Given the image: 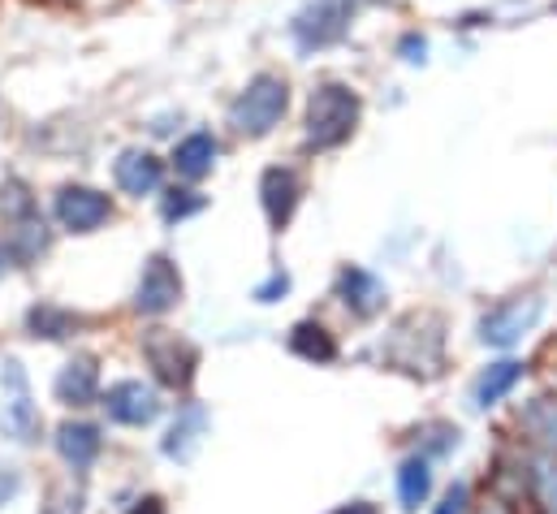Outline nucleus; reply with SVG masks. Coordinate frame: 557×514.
Segmentation results:
<instances>
[{
    "instance_id": "b1692460",
    "label": "nucleus",
    "mask_w": 557,
    "mask_h": 514,
    "mask_svg": "<svg viewBox=\"0 0 557 514\" xmlns=\"http://www.w3.org/2000/svg\"><path fill=\"white\" fill-rule=\"evenodd\" d=\"M398 52H403V61H411V65H423V52H428V39H423V35H416V30H411V35L403 39V48H398Z\"/></svg>"
},
{
    "instance_id": "f3484780",
    "label": "nucleus",
    "mask_w": 557,
    "mask_h": 514,
    "mask_svg": "<svg viewBox=\"0 0 557 514\" xmlns=\"http://www.w3.org/2000/svg\"><path fill=\"white\" fill-rule=\"evenodd\" d=\"M289 351H294L298 359H307V364H329V359L337 355L333 338H329L320 325H298V329L289 333Z\"/></svg>"
},
{
    "instance_id": "7ed1b4c3",
    "label": "nucleus",
    "mask_w": 557,
    "mask_h": 514,
    "mask_svg": "<svg viewBox=\"0 0 557 514\" xmlns=\"http://www.w3.org/2000/svg\"><path fill=\"white\" fill-rule=\"evenodd\" d=\"M355 13H359V0H302L285 26L289 44L302 57H315V52H324L350 35Z\"/></svg>"
},
{
    "instance_id": "6ab92c4d",
    "label": "nucleus",
    "mask_w": 557,
    "mask_h": 514,
    "mask_svg": "<svg viewBox=\"0 0 557 514\" xmlns=\"http://www.w3.org/2000/svg\"><path fill=\"white\" fill-rule=\"evenodd\" d=\"M428 489H432V472H428V463H423V458L403 463V472H398V498H403V506H407V511H419L423 498H428Z\"/></svg>"
},
{
    "instance_id": "f257e3e1",
    "label": "nucleus",
    "mask_w": 557,
    "mask_h": 514,
    "mask_svg": "<svg viewBox=\"0 0 557 514\" xmlns=\"http://www.w3.org/2000/svg\"><path fill=\"white\" fill-rule=\"evenodd\" d=\"M363 122V96L342 83V78H324L307 91V109H302V143L311 151H337L342 143L355 138V130Z\"/></svg>"
},
{
    "instance_id": "dca6fc26",
    "label": "nucleus",
    "mask_w": 557,
    "mask_h": 514,
    "mask_svg": "<svg viewBox=\"0 0 557 514\" xmlns=\"http://www.w3.org/2000/svg\"><path fill=\"white\" fill-rule=\"evenodd\" d=\"M519 381H523V364H515V359L493 364V368L475 381V406H493V402H502Z\"/></svg>"
},
{
    "instance_id": "9d476101",
    "label": "nucleus",
    "mask_w": 557,
    "mask_h": 514,
    "mask_svg": "<svg viewBox=\"0 0 557 514\" xmlns=\"http://www.w3.org/2000/svg\"><path fill=\"white\" fill-rule=\"evenodd\" d=\"M541 311H545L541 298H510V303L493 307V311L480 320V338H484L488 346H515V342L541 320Z\"/></svg>"
},
{
    "instance_id": "6e6552de",
    "label": "nucleus",
    "mask_w": 557,
    "mask_h": 514,
    "mask_svg": "<svg viewBox=\"0 0 557 514\" xmlns=\"http://www.w3.org/2000/svg\"><path fill=\"white\" fill-rule=\"evenodd\" d=\"M164 160L147 147H126L117 160H113V182L122 195L131 199H143V195H160L164 191Z\"/></svg>"
},
{
    "instance_id": "c85d7f7f",
    "label": "nucleus",
    "mask_w": 557,
    "mask_h": 514,
    "mask_svg": "<svg viewBox=\"0 0 557 514\" xmlns=\"http://www.w3.org/2000/svg\"><path fill=\"white\" fill-rule=\"evenodd\" d=\"M480 514H506V511H497V506H488V511H480Z\"/></svg>"
},
{
    "instance_id": "5701e85b",
    "label": "nucleus",
    "mask_w": 557,
    "mask_h": 514,
    "mask_svg": "<svg viewBox=\"0 0 557 514\" xmlns=\"http://www.w3.org/2000/svg\"><path fill=\"white\" fill-rule=\"evenodd\" d=\"M39 514H83V498L78 493H61V498H52Z\"/></svg>"
},
{
    "instance_id": "9b49d317",
    "label": "nucleus",
    "mask_w": 557,
    "mask_h": 514,
    "mask_svg": "<svg viewBox=\"0 0 557 514\" xmlns=\"http://www.w3.org/2000/svg\"><path fill=\"white\" fill-rule=\"evenodd\" d=\"M143 351H147V359L164 386H186L195 377V351L177 333H156V338H147Z\"/></svg>"
},
{
    "instance_id": "f03ea898",
    "label": "nucleus",
    "mask_w": 557,
    "mask_h": 514,
    "mask_svg": "<svg viewBox=\"0 0 557 514\" xmlns=\"http://www.w3.org/2000/svg\"><path fill=\"white\" fill-rule=\"evenodd\" d=\"M289 105H294L289 78L277 74V70H260V74H251V78L234 91V100H230V109H225V126L234 130L238 138H251V143H256V138H269V134L285 122Z\"/></svg>"
},
{
    "instance_id": "39448f33",
    "label": "nucleus",
    "mask_w": 557,
    "mask_h": 514,
    "mask_svg": "<svg viewBox=\"0 0 557 514\" xmlns=\"http://www.w3.org/2000/svg\"><path fill=\"white\" fill-rule=\"evenodd\" d=\"M0 386H4V432L13 441H30L35 428H39V415H35V402H30V386H26V372L17 359H4V372H0Z\"/></svg>"
},
{
    "instance_id": "423d86ee",
    "label": "nucleus",
    "mask_w": 557,
    "mask_h": 514,
    "mask_svg": "<svg viewBox=\"0 0 557 514\" xmlns=\"http://www.w3.org/2000/svg\"><path fill=\"white\" fill-rule=\"evenodd\" d=\"M260 204H264L269 225H273V230H285V225L294 221L298 204H302V178H298V169H289V164H269V169L260 173Z\"/></svg>"
},
{
    "instance_id": "20e7f679",
    "label": "nucleus",
    "mask_w": 557,
    "mask_h": 514,
    "mask_svg": "<svg viewBox=\"0 0 557 514\" xmlns=\"http://www.w3.org/2000/svg\"><path fill=\"white\" fill-rule=\"evenodd\" d=\"M52 217L61 230L70 234H96L100 225L113 221V199L96 186H83V182H65L57 195H52Z\"/></svg>"
},
{
    "instance_id": "aec40b11",
    "label": "nucleus",
    "mask_w": 557,
    "mask_h": 514,
    "mask_svg": "<svg viewBox=\"0 0 557 514\" xmlns=\"http://www.w3.org/2000/svg\"><path fill=\"white\" fill-rule=\"evenodd\" d=\"M199 428H203V411H199V406L182 411V419H177V424L169 428V437H164V454H169V458H186L190 445L199 441V437H195Z\"/></svg>"
},
{
    "instance_id": "a878e982",
    "label": "nucleus",
    "mask_w": 557,
    "mask_h": 514,
    "mask_svg": "<svg viewBox=\"0 0 557 514\" xmlns=\"http://www.w3.org/2000/svg\"><path fill=\"white\" fill-rule=\"evenodd\" d=\"M462 506H467V489L458 485V489H449V493H445V502L436 506V514H462Z\"/></svg>"
},
{
    "instance_id": "4468645a",
    "label": "nucleus",
    "mask_w": 557,
    "mask_h": 514,
    "mask_svg": "<svg viewBox=\"0 0 557 514\" xmlns=\"http://www.w3.org/2000/svg\"><path fill=\"white\" fill-rule=\"evenodd\" d=\"M57 450H61V458H65L74 472H83V467H91L96 454H100V428H91V424H65V428L57 432Z\"/></svg>"
},
{
    "instance_id": "412c9836",
    "label": "nucleus",
    "mask_w": 557,
    "mask_h": 514,
    "mask_svg": "<svg viewBox=\"0 0 557 514\" xmlns=\"http://www.w3.org/2000/svg\"><path fill=\"white\" fill-rule=\"evenodd\" d=\"M203 195L199 191H169V195H160V217L173 225V221H186V217H195V212H203Z\"/></svg>"
},
{
    "instance_id": "4be33fe9",
    "label": "nucleus",
    "mask_w": 557,
    "mask_h": 514,
    "mask_svg": "<svg viewBox=\"0 0 557 514\" xmlns=\"http://www.w3.org/2000/svg\"><path fill=\"white\" fill-rule=\"evenodd\" d=\"M30 329H35L39 338H65V333L74 329V316H65V311H57V307H35V311H30Z\"/></svg>"
},
{
    "instance_id": "2eb2a0df",
    "label": "nucleus",
    "mask_w": 557,
    "mask_h": 514,
    "mask_svg": "<svg viewBox=\"0 0 557 514\" xmlns=\"http://www.w3.org/2000/svg\"><path fill=\"white\" fill-rule=\"evenodd\" d=\"M96 386H100V372H96V359H74L65 364V372L57 377V397L65 406H87L96 397Z\"/></svg>"
},
{
    "instance_id": "cd10ccee",
    "label": "nucleus",
    "mask_w": 557,
    "mask_h": 514,
    "mask_svg": "<svg viewBox=\"0 0 557 514\" xmlns=\"http://www.w3.org/2000/svg\"><path fill=\"white\" fill-rule=\"evenodd\" d=\"M337 514H372V506H363V502H359V506H346V511H337Z\"/></svg>"
},
{
    "instance_id": "bb28decb",
    "label": "nucleus",
    "mask_w": 557,
    "mask_h": 514,
    "mask_svg": "<svg viewBox=\"0 0 557 514\" xmlns=\"http://www.w3.org/2000/svg\"><path fill=\"white\" fill-rule=\"evenodd\" d=\"M131 514H164V506H160L156 498H147V502H139V506H135Z\"/></svg>"
},
{
    "instance_id": "0eeeda50",
    "label": "nucleus",
    "mask_w": 557,
    "mask_h": 514,
    "mask_svg": "<svg viewBox=\"0 0 557 514\" xmlns=\"http://www.w3.org/2000/svg\"><path fill=\"white\" fill-rule=\"evenodd\" d=\"M216 156H221V138H216L212 130H190V134H182V138L173 143L169 169H173L177 182L195 186V182H203V178L216 169Z\"/></svg>"
},
{
    "instance_id": "f8f14e48",
    "label": "nucleus",
    "mask_w": 557,
    "mask_h": 514,
    "mask_svg": "<svg viewBox=\"0 0 557 514\" xmlns=\"http://www.w3.org/2000/svg\"><path fill=\"white\" fill-rule=\"evenodd\" d=\"M104 411H109V419L139 428V424H151V419L160 415V402H156V389L151 386H143V381H122V386H113L104 393Z\"/></svg>"
},
{
    "instance_id": "ddd939ff",
    "label": "nucleus",
    "mask_w": 557,
    "mask_h": 514,
    "mask_svg": "<svg viewBox=\"0 0 557 514\" xmlns=\"http://www.w3.org/2000/svg\"><path fill=\"white\" fill-rule=\"evenodd\" d=\"M337 285H342L346 307H355L359 316H372V311L385 303V285H381L368 268H355V264H350V268H342V281H337Z\"/></svg>"
},
{
    "instance_id": "1a4fd4ad",
    "label": "nucleus",
    "mask_w": 557,
    "mask_h": 514,
    "mask_svg": "<svg viewBox=\"0 0 557 514\" xmlns=\"http://www.w3.org/2000/svg\"><path fill=\"white\" fill-rule=\"evenodd\" d=\"M182 298V272L169 256H151L143 264L139 290H135V307L143 316H160L169 307H177Z\"/></svg>"
},
{
    "instance_id": "c756f323",
    "label": "nucleus",
    "mask_w": 557,
    "mask_h": 514,
    "mask_svg": "<svg viewBox=\"0 0 557 514\" xmlns=\"http://www.w3.org/2000/svg\"><path fill=\"white\" fill-rule=\"evenodd\" d=\"M554 13H557V0H554Z\"/></svg>"
},
{
    "instance_id": "393cba45",
    "label": "nucleus",
    "mask_w": 557,
    "mask_h": 514,
    "mask_svg": "<svg viewBox=\"0 0 557 514\" xmlns=\"http://www.w3.org/2000/svg\"><path fill=\"white\" fill-rule=\"evenodd\" d=\"M285 290H289V277H285V272H273V277H269L260 290H256V298H260V303H273V298H277V294H285Z\"/></svg>"
},
{
    "instance_id": "a211bd4d",
    "label": "nucleus",
    "mask_w": 557,
    "mask_h": 514,
    "mask_svg": "<svg viewBox=\"0 0 557 514\" xmlns=\"http://www.w3.org/2000/svg\"><path fill=\"white\" fill-rule=\"evenodd\" d=\"M519 424H523V428H528V432H532L541 445L557 450V402H554V397H541V402L523 406Z\"/></svg>"
}]
</instances>
